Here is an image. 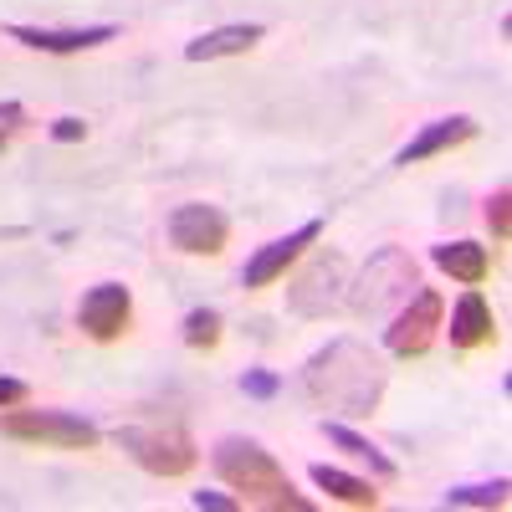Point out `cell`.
Instances as JSON below:
<instances>
[{"label": "cell", "mask_w": 512, "mask_h": 512, "mask_svg": "<svg viewBox=\"0 0 512 512\" xmlns=\"http://www.w3.org/2000/svg\"><path fill=\"white\" fill-rule=\"evenodd\" d=\"M384 384H390V369L384 359L359 344V338H328V344L303 364V395L313 405H328L338 415H374L384 400Z\"/></svg>", "instance_id": "6da1fadb"}, {"label": "cell", "mask_w": 512, "mask_h": 512, "mask_svg": "<svg viewBox=\"0 0 512 512\" xmlns=\"http://www.w3.org/2000/svg\"><path fill=\"white\" fill-rule=\"evenodd\" d=\"M210 466L226 487L241 492L246 507H277V512H313V502L303 492H292V482L282 477L277 456L262 441H246V436H226L210 451Z\"/></svg>", "instance_id": "7a4b0ae2"}, {"label": "cell", "mask_w": 512, "mask_h": 512, "mask_svg": "<svg viewBox=\"0 0 512 512\" xmlns=\"http://www.w3.org/2000/svg\"><path fill=\"white\" fill-rule=\"evenodd\" d=\"M415 287H420L415 256L405 246H379L369 262H364L359 282H349L344 297H349V313L354 318H384V313H395Z\"/></svg>", "instance_id": "3957f363"}, {"label": "cell", "mask_w": 512, "mask_h": 512, "mask_svg": "<svg viewBox=\"0 0 512 512\" xmlns=\"http://www.w3.org/2000/svg\"><path fill=\"white\" fill-rule=\"evenodd\" d=\"M113 446L134 456L149 477H185V472H195V461H200V446H195V436L185 431L180 420L118 425V431H113Z\"/></svg>", "instance_id": "277c9868"}, {"label": "cell", "mask_w": 512, "mask_h": 512, "mask_svg": "<svg viewBox=\"0 0 512 512\" xmlns=\"http://www.w3.org/2000/svg\"><path fill=\"white\" fill-rule=\"evenodd\" d=\"M0 436L31 441V446H62V451H88L103 441L98 425L72 415V410H16V405L0 415Z\"/></svg>", "instance_id": "5b68a950"}, {"label": "cell", "mask_w": 512, "mask_h": 512, "mask_svg": "<svg viewBox=\"0 0 512 512\" xmlns=\"http://www.w3.org/2000/svg\"><path fill=\"white\" fill-rule=\"evenodd\" d=\"M441 313H446V297H441L436 287H415L405 303L395 308L390 328H384V349H390L395 359H420L425 349L436 344Z\"/></svg>", "instance_id": "8992f818"}, {"label": "cell", "mask_w": 512, "mask_h": 512, "mask_svg": "<svg viewBox=\"0 0 512 512\" xmlns=\"http://www.w3.org/2000/svg\"><path fill=\"white\" fill-rule=\"evenodd\" d=\"M349 277V262L338 251H318L313 262L287 282V308L297 318H328L338 303H344V282Z\"/></svg>", "instance_id": "52a82bcc"}, {"label": "cell", "mask_w": 512, "mask_h": 512, "mask_svg": "<svg viewBox=\"0 0 512 512\" xmlns=\"http://www.w3.org/2000/svg\"><path fill=\"white\" fill-rule=\"evenodd\" d=\"M226 241H231L226 210L205 205V200H190V205L169 210V246L175 251H185V256H221Z\"/></svg>", "instance_id": "ba28073f"}, {"label": "cell", "mask_w": 512, "mask_h": 512, "mask_svg": "<svg viewBox=\"0 0 512 512\" xmlns=\"http://www.w3.org/2000/svg\"><path fill=\"white\" fill-rule=\"evenodd\" d=\"M77 323L88 338H98V344H113V338H123L128 323H134V297H128L123 282H98V287L82 292Z\"/></svg>", "instance_id": "9c48e42d"}, {"label": "cell", "mask_w": 512, "mask_h": 512, "mask_svg": "<svg viewBox=\"0 0 512 512\" xmlns=\"http://www.w3.org/2000/svg\"><path fill=\"white\" fill-rule=\"evenodd\" d=\"M318 236H323V221H303L297 231H287V236L267 241V246L256 251L246 267H241V287H246V292H256V287H272L277 277H287V267H292L297 256H303Z\"/></svg>", "instance_id": "30bf717a"}, {"label": "cell", "mask_w": 512, "mask_h": 512, "mask_svg": "<svg viewBox=\"0 0 512 512\" xmlns=\"http://www.w3.org/2000/svg\"><path fill=\"white\" fill-rule=\"evenodd\" d=\"M6 36L21 41V47H31V52L72 57V52H93V47H103V41H113L118 26H62V31H52V26H11Z\"/></svg>", "instance_id": "8fae6325"}, {"label": "cell", "mask_w": 512, "mask_h": 512, "mask_svg": "<svg viewBox=\"0 0 512 512\" xmlns=\"http://www.w3.org/2000/svg\"><path fill=\"white\" fill-rule=\"evenodd\" d=\"M477 139V118H466V113H451V118H436V123H425L420 134L395 154V164H420V159H436L446 149H461V144H472Z\"/></svg>", "instance_id": "7c38bea8"}, {"label": "cell", "mask_w": 512, "mask_h": 512, "mask_svg": "<svg viewBox=\"0 0 512 512\" xmlns=\"http://www.w3.org/2000/svg\"><path fill=\"white\" fill-rule=\"evenodd\" d=\"M497 338V318H492V303L477 292V287H466L456 297V308H451V349H482Z\"/></svg>", "instance_id": "4fadbf2b"}, {"label": "cell", "mask_w": 512, "mask_h": 512, "mask_svg": "<svg viewBox=\"0 0 512 512\" xmlns=\"http://www.w3.org/2000/svg\"><path fill=\"white\" fill-rule=\"evenodd\" d=\"M267 31L256 26V21H241V26H216V31H205V36H195L190 47H185V57L190 62H216V57H241V52H251L256 41H262Z\"/></svg>", "instance_id": "5bb4252c"}, {"label": "cell", "mask_w": 512, "mask_h": 512, "mask_svg": "<svg viewBox=\"0 0 512 512\" xmlns=\"http://www.w3.org/2000/svg\"><path fill=\"white\" fill-rule=\"evenodd\" d=\"M318 431L328 436V446H338V451H344L349 461H359V466H369V472L374 477H384V482H390V477H400V466L390 461V456H384L369 436H359V431H349V425L344 420H323L318 425Z\"/></svg>", "instance_id": "9a60e30c"}, {"label": "cell", "mask_w": 512, "mask_h": 512, "mask_svg": "<svg viewBox=\"0 0 512 512\" xmlns=\"http://www.w3.org/2000/svg\"><path fill=\"white\" fill-rule=\"evenodd\" d=\"M431 262H436L446 277L466 282V287L487 282V272H492V256H487V246H482V241H446V246H436V251H431Z\"/></svg>", "instance_id": "2e32d148"}, {"label": "cell", "mask_w": 512, "mask_h": 512, "mask_svg": "<svg viewBox=\"0 0 512 512\" xmlns=\"http://www.w3.org/2000/svg\"><path fill=\"white\" fill-rule=\"evenodd\" d=\"M308 477H313L318 492H328V497H338V502H349V507H379V492H374L369 482H359V477H349V472H338V466H328V461H318Z\"/></svg>", "instance_id": "e0dca14e"}, {"label": "cell", "mask_w": 512, "mask_h": 512, "mask_svg": "<svg viewBox=\"0 0 512 512\" xmlns=\"http://www.w3.org/2000/svg\"><path fill=\"white\" fill-rule=\"evenodd\" d=\"M507 492H512L507 477L477 482V487H451V492L441 497V507H507Z\"/></svg>", "instance_id": "ac0fdd59"}, {"label": "cell", "mask_w": 512, "mask_h": 512, "mask_svg": "<svg viewBox=\"0 0 512 512\" xmlns=\"http://www.w3.org/2000/svg\"><path fill=\"white\" fill-rule=\"evenodd\" d=\"M180 333H185L190 349H216V344H221V313H216V308H190Z\"/></svg>", "instance_id": "d6986e66"}, {"label": "cell", "mask_w": 512, "mask_h": 512, "mask_svg": "<svg viewBox=\"0 0 512 512\" xmlns=\"http://www.w3.org/2000/svg\"><path fill=\"white\" fill-rule=\"evenodd\" d=\"M487 226H492L497 241H507V231H512V190L507 185H497L492 200H487Z\"/></svg>", "instance_id": "ffe728a7"}, {"label": "cell", "mask_w": 512, "mask_h": 512, "mask_svg": "<svg viewBox=\"0 0 512 512\" xmlns=\"http://www.w3.org/2000/svg\"><path fill=\"white\" fill-rule=\"evenodd\" d=\"M241 390H246L251 400H272V395L282 390V379H277L272 369H246V374H241Z\"/></svg>", "instance_id": "44dd1931"}, {"label": "cell", "mask_w": 512, "mask_h": 512, "mask_svg": "<svg viewBox=\"0 0 512 512\" xmlns=\"http://www.w3.org/2000/svg\"><path fill=\"white\" fill-rule=\"evenodd\" d=\"M31 123V113L21 108V103H11V98H0V149H6L16 134H21V128Z\"/></svg>", "instance_id": "7402d4cb"}, {"label": "cell", "mask_w": 512, "mask_h": 512, "mask_svg": "<svg viewBox=\"0 0 512 512\" xmlns=\"http://www.w3.org/2000/svg\"><path fill=\"white\" fill-rule=\"evenodd\" d=\"M26 400H31V384L26 379H0V410L26 405Z\"/></svg>", "instance_id": "603a6c76"}, {"label": "cell", "mask_w": 512, "mask_h": 512, "mask_svg": "<svg viewBox=\"0 0 512 512\" xmlns=\"http://www.w3.org/2000/svg\"><path fill=\"white\" fill-rule=\"evenodd\" d=\"M52 139L57 144H77V139H88V123H82V118H57L52 123Z\"/></svg>", "instance_id": "cb8c5ba5"}, {"label": "cell", "mask_w": 512, "mask_h": 512, "mask_svg": "<svg viewBox=\"0 0 512 512\" xmlns=\"http://www.w3.org/2000/svg\"><path fill=\"white\" fill-rule=\"evenodd\" d=\"M190 502H195L200 512H205V507H210V512H231V507H241V497H226V492H195Z\"/></svg>", "instance_id": "d4e9b609"}]
</instances>
